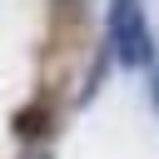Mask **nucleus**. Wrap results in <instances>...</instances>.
Returning a JSON list of instances; mask_svg holds the SVG:
<instances>
[{
	"label": "nucleus",
	"instance_id": "obj_1",
	"mask_svg": "<svg viewBox=\"0 0 159 159\" xmlns=\"http://www.w3.org/2000/svg\"><path fill=\"white\" fill-rule=\"evenodd\" d=\"M109 40H114L119 65H129V70L149 65L154 45H149V30H144V15H139V0H114V10H109Z\"/></svg>",
	"mask_w": 159,
	"mask_h": 159
},
{
	"label": "nucleus",
	"instance_id": "obj_2",
	"mask_svg": "<svg viewBox=\"0 0 159 159\" xmlns=\"http://www.w3.org/2000/svg\"><path fill=\"white\" fill-rule=\"evenodd\" d=\"M154 104H159V80H154Z\"/></svg>",
	"mask_w": 159,
	"mask_h": 159
}]
</instances>
